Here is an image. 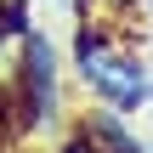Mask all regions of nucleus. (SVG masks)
I'll use <instances>...</instances> for the list:
<instances>
[{
	"mask_svg": "<svg viewBox=\"0 0 153 153\" xmlns=\"http://www.w3.org/2000/svg\"><path fill=\"white\" fill-rule=\"evenodd\" d=\"M74 74L114 114L153 108V62H148V51L136 40H125L119 23H102L97 11L74 17Z\"/></svg>",
	"mask_w": 153,
	"mask_h": 153,
	"instance_id": "f257e3e1",
	"label": "nucleus"
},
{
	"mask_svg": "<svg viewBox=\"0 0 153 153\" xmlns=\"http://www.w3.org/2000/svg\"><path fill=\"white\" fill-rule=\"evenodd\" d=\"M11 131L17 136H57L68 119V97H62V51L45 28L23 34V57H17V79L6 97Z\"/></svg>",
	"mask_w": 153,
	"mask_h": 153,
	"instance_id": "f03ea898",
	"label": "nucleus"
},
{
	"mask_svg": "<svg viewBox=\"0 0 153 153\" xmlns=\"http://www.w3.org/2000/svg\"><path fill=\"white\" fill-rule=\"evenodd\" d=\"M79 131L102 153H148V136L131 131V114H114V108H102V102H97L91 114H79Z\"/></svg>",
	"mask_w": 153,
	"mask_h": 153,
	"instance_id": "7ed1b4c3",
	"label": "nucleus"
},
{
	"mask_svg": "<svg viewBox=\"0 0 153 153\" xmlns=\"http://www.w3.org/2000/svg\"><path fill=\"white\" fill-rule=\"evenodd\" d=\"M51 153H102V148H97V142L74 125V131H62V136H57V148H51Z\"/></svg>",
	"mask_w": 153,
	"mask_h": 153,
	"instance_id": "20e7f679",
	"label": "nucleus"
},
{
	"mask_svg": "<svg viewBox=\"0 0 153 153\" xmlns=\"http://www.w3.org/2000/svg\"><path fill=\"white\" fill-rule=\"evenodd\" d=\"M102 6H108L114 17H148V0H102ZM79 11H85V0H79ZM79 11H74V17H79Z\"/></svg>",
	"mask_w": 153,
	"mask_h": 153,
	"instance_id": "39448f33",
	"label": "nucleus"
},
{
	"mask_svg": "<svg viewBox=\"0 0 153 153\" xmlns=\"http://www.w3.org/2000/svg\"><path fill=\"white\" fill-rule=\"evenodd\" d=\"M148 153H153V136H148Z\"/></svg>",
	"mask_w": 153,
	"mask_h": 153,
	"instance_id": "423d86ee",
	"label": "nucleus"
}]
</instances>
